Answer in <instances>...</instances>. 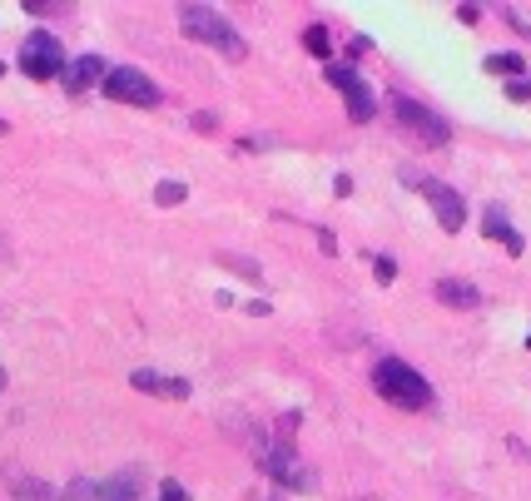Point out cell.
Returning a JSON list of instances; mask_svg holds the SVG:
<instances>
[{"label": "cell", "mask_w": 531, "mask_h": 501, "mask_svg": "<svg viewBox=\"0 0 531 501\" xmlns=\"http://www.w3.org/2000/svg\"><path fill=\"white\" fill-rule=\"evenodd\" d=\"M373 387H378L383 402H393V407H402V412H422V407H432V382L417 373V368H407L402 358H383V363L373 368Z\"/></svg>", "instance_id": "obj_1"}, {"label": "cell", "mask_w": 531, "mask_h": 501, "mask_svg": "<svg viewBox=\"0 0 531 501\" xmlns=\"http://www.w3.org/2000/svg\"><path fill=\"white\" fill-rule=\"evenodd\" d=\"M179 30L189 35V40H204V45H214L219 55H229V60H244L249 55V45H244V35L219 15V10H209V5H179Z\"/></svg>", "instance_id": "obj_2"}, {"label": "cell", "mask_w": 531, "mask_h": 501, "mask_svg": "<svg viewBox=\"0 0 531 501\" xmlns=\"http://www.w3.org/2000/svg\"><path fill=\"white\" fill-rule=\"evenodd\" d=\"M20 70H25L30 80H55V75H65V50H60V40H55L50 30H30L25 45H20Z\"/></svg>", "instance_id": "obj_3"}, {"label": "cell", "mask_w": 531, "mask_h": 501, "mask_svg": "<svg viewBox=\"0 0 531 501\" xmlns=\"http://www.w3.org/2000/svg\"><path fill=\"white\" fill-rule=\"evenodd\" d=\"M393 115H398V125L412 134V139H422L427 149H442L447 139H452V129L442 115H432L427 105H417V100H407V95H393Z\"/></svg>", "instance_id": "obj_4"}, {"label": "cell", "mask_w": 531, "mask_h": 501, "mask_svg": "<svg viewBox=\"0 0 531 501\" xmlns=\"http://www.w3.org/2000/svg\"><path fill=\"white\" fill-rule=\"evenodd\" d=\"M105 95H110L115 105H139V110H154V105H159V85H154L149 75H139L134 65H110Z\"/></svg>", "instance_id": "obj_5"}, {"label": "cell", "mask_w": 531, "mask_h": 501, "mask_svg": "<svg viewBox=\"0 0 531 501\" xmlns=\"http://www.w3.org/2000/svg\"><path fill=\"white\" fill-rule=\"evenodd\" d=\"M259 467H264L278 487H288V492H313V472L298 462V452H293L288 442H268L264 462H259Z\"/></svg>", "instance_id": "obj_6"}, {"label": "cell", "mask_w": 531, "mask_h": 501, "mask_svg": "<svg viewBox=\"0 0 531 501\" xmlns=\"http://www.w3.org/2000/svg\"><path fill=\"white\" fill-rule=\"evenodd\" d=\"M328 80L343 90V100H348V115H353L358 125H368V120L378 115V100H373V90L363 85V75H358L353 65H328Z\"/></svg>", "instance_id": "obj_7"}, {"label": "cell", "mask_w": 531, "mask_h": 501, "mask_svg": "<svg viewBox=\"0 0 531 501\" xmlns=\"http://www.w3.org/2000/svg\"><path fill=\"white\" fill-rule=\"evenodd\" d=\"M417 189L427 194V204H432V214H437V224H442L447 234H457V229L467 224V204H462V194H457V189H447L442 179H422Z\"/></svg>", "instance_id": "obj_8"}, {"label": "cell", "mask_w": 531, "mask_h": 501, "mask_svg": "<svg viewBox=\"0 0 531 501\" xmlns=\"http://www.w3.org/2000/svg\"><path fill=\"white\" fill-rule=\"evenodd\" d=\"M130 382L139 392H149V397H169V402H184L194 387L184 382V377H169V373H154V368H134Z\"/></svg>", "instance_id": "obj_9"}, {"label": "cell", "mask_w": 531, "mask_h": 501, "mask_svg": "<svg viewBox=\"0 0 531 501\" xmlns=\"http://www.w3.org/2000/svg\"><path fill=\"white\" fill-rule=\"evenodd\" d=\"M5 487H10L15 501H70V497H60L50 482H40V477H30V472H20V467H5Z\"/></svg>", "instance_id": "obj_10"}, {"label": "cell", "mask_w": 531, "mask_h": 501, "mask_svg": "<svg viewBox=\"0 0 531 501\" xmlns=\"http://www.w3.org/2000/svg\"><path fill=\"white\" fill-rule=\"evenodd\" d=\"M105 75H110V65H105L100 55H80V60H70V65H65V90H70V95H80V90H90L95 80L105 85Z\"/></svg>", "instance_id": "obj_11"}, {"label": "cell", "mask_w": 531, "mask_h": 501, "mask_svg": "<svg viewBox=\"0 0 531 501\" xmlns=\"http://www.w3.org/2000/svg\"><path fill=\"white\" fill-rule=\"evenodd\" d=\"M139 482H144L139 467H125V472H115L95 487V501H139Z\"/></svg>", "instance_id": "obj_12"}, {"label": "cell", "mask_w": 531, "mask_h": 501, "mask_svg": "<svg viewBox=\"0 0 531 501\" xmlns=\"http://www.w3.org/2000/svg\"><path fill=\"white\" fill-rule=\"evenodd\" d=\"M437 303H447V308H477L482 303V293L472 288V283H462V278H437Z\"/></svg>", "instance_id": "obj_13"}, {"label": "cell", "mask_w": 531, "mask_h": 501, "mask_svg": "<svg viewBox=\"0 0 531 501\" xmlns=\"http://www.w3.org/2000/svg\"><path fill=\"white\" fill-rule=\"evenodd\" d=\"M482 234L487 239H497V244H507V253H522V234L502 219V209H487V224H482Z\"/></svg>", "instance_id": "obj_14"}, {"label": "cell", "mask_w": 531, "mask_h": 501, "mask_svg": "<svg viewBox=\"0 0 531 501\" xmlns=\"http://www.w3.org/2000/svg\"><path fill=\"white\" fill-rule=\"evenodd\" d=\"M184 194H189L184 179H164V184L154 189V204H159V209H174V204H184Z\"/></svg>", "instance_id": "obj_15"}, {"label": "cell", "mask_w": 531, "mask_h": 501, "mask_svg": "<svg viewBox=\"0 0 531 501\" xmlns=\"http://www.w3.org/2000/svg\"><path fill=\"white\" fill-rule=\"evenodd\" d=\"M487 70H492V75H512V80H517V75L527 70V60H522V55H487Z\"/></svg>", "instance_id": "obj_16"}, {"label": "cell", "mask_w": 531, "mask_h": 501, "mask_svg": "<svg viewBox=\"0 0 531 501\" xmlns=\"http://www.w3.org/2000/svg\"><path fill=\"white\" fill-rule=\"evenodd\" d=\"M303 45H308L313 55H328V30H323V25H308V35H303Z\"/></svg>", "instance_id": "obj_17"}, {"label": "cell", "mask_w": 531, "mask_h": 501, "mask_svg": "<svg viewBox=\"0 0 531 501\" xmlns=\"http://www.w3.org/2000/svg\"><path fill=\"white\" fill-rule=\"evenodd\" d=\"M373 273H378V283H393L398 278V263L393 258H373Z\"/></svg>", "instance_id": "obj_18"}, {"label": "cell", "mask_w": 531, "mask_h": 501, "mask_svg": "<svg viewBox=\"0 0 531 501\" xmlns=\"http://www.w3.org/2000/svg\"><path fill=\"white\" fill-rule=\"evenodd\" d=\"M159 497H164V501H189V497H184V487H179V482H164V487H159Z\"/></svg>", "instance_id": "obj_19"}, {"label": "cell", "mask_w": 531, "mask_h": 501, "mask_svg": "<svg viewBox=\"0 0 531 501\" xmlns=\"http://www.w3.org/2000/svg\"><path fill=\"white\" fill-rule=\"evenodd\" d=\"M507 95H512V100H531V85H527V80H512V85H507Z\"/></svg>", "instance_id": "obj_20"}, {"label": "cell", "mask_w": 531, "mask_h": 501, "mask_svg": "<svg viewBox=\"0 0 531 501\" xmlns=\"http://www.w3.org/2000/svg\"><path fill=\"white\" fill-rule=\"evenodd\" d=\"M333 194H338V199H348V194H353V179H348V174H338V179H333Z\"/></svg>", "instance_id": "obj_21"}, {"label": "cell", "mask_w": 531, "mask_h": 501, "mask_svg": "<svg viewBox=\"0 0 531 501\" xmlns=\"http://www.w3.org/2000/svg\"><path fill=\"white\" fill-rule=\"evenodd\" d=\"M0 392H5V368H0Z\"/></svg>", "instance_id": "obj_22"}]
</instances>
